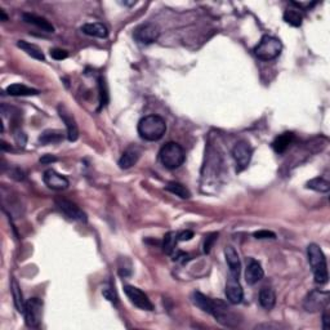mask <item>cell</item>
I'll return each mask as SVG.
<instances>
[{"instance_id": "obj_1", "label": "cell", "mask_w": 330, "mask_h": 330, "mask_svg": "<svg viewBox=\"0 0 330 330\" xmlns=\"http://www.w3.org/2000/svg\"><path fill=\"white\" fill-rule=\"evenodd\" d=\"M167 132V123L161 116L158 115H148L142 117L138 123L139 137L148 142H154L163 138Z\"/></svg>"}, {"instance_id": "obj_2", "label": "cell", "mask_w": 330, "mask_h": 330, "mask_svg": "<svg viewBox=\"0 0 330 330\" xmlns=\"http://www.w3.org/2000/svg\"><path fill=\"white\" fill-rule=\"evenodd\" d=\"M307 256H309V262L315 276V283L327 284L329 275H328L327 258H325L324 252L318 244H310L307 248Z\"/></svg>"}, {"instance_id": "obj_3", "label": "cell", "mask_w": 330, "mask_h": 330, "mask_svg": "<svg viewBox=\"0 0 330 330\" xmlns=\"http://www.w3.org/2000/svg\"><path fill=\"white\" fill-rule=\"evenodd\" d=\"M281 49H283V44L278 37L271 36V35H265L258 43V45L254 48V54L261 61L269 62L278 58L280 56Z\"/></svg>"}, {"instance_id": "obj_4", "label": "cell", "mask_w": 330, "mask_h": 330, "mask_svg": "<svg viewBox=\"0 0 330 330\" xmlns=\"http://www.w3.org/2000/svg\"><path fill=\"white\" fill-rule=\"evenodd\" d=\"M159 159L167 169H177L185 161V151L176 142H168L161 147Z\"/></svg>"}, {"instance_id": "obj_5", "label": "cell", "mask_w": 330, "mask_h": 330, "mask_svg": "<svg viewBox=\"0 0 330 330\" xmlns=\"http://www.w3.org/2000/svg\"><path fill=\"white\" fill-rule=\"evenodd\" d=\"M25 323L28 328H39L43 316V302L39 298H31L26 302L25 307Z\"/></svg>"}, {"instance_id": "obj_6", "label": "cell", "mask_w": 330, "mask_h": 330, "mask_svg": "<svg viewBox=\"0 0 330 330\" xmlns=\"http://www.w3.org/2000/svg\"><path fill=\"white\" fill-rule=\"evenodd\" d=\"M329 305V293L315 289L310 292L303 302V309L307 312H319Z\"/></svg>"}, {"instance_id": "obj_7", "label": "cell", "mask_w": 330, "mask_h": 330, "mask_svg": "<svg viewBox=\"0 0 330 330\" xmlns=\"http://www.w3.org/2000/svg\"><path fill=\"white\" fill-rule=\"evenodd\" d=\"M252 154L253 150L250 147L249 143L241 141L238 142L232 148V158H234L235 163H236V170L241 172V170L247 169L248 165L252 160Z\"/></svg>"}, {"instance_id": "obj_8", "label": "cell", "mask_w": 330, "mask_h": 330, "mask_svg": "<svg viewBox=\"0 0 330 330\" xmlns=\"http://www.w3.org/2000/svg\"><path fill=\"white\" fill-rule=\"evenodd\" d=\"M56 207L66 218L79 221V222H86V214L72 201L66 200V199H57Z\"/></svg>"}, {"instance_id": "obj_9", "label": "cell", "mask_w": 330, "mask_h": 330, "mask_svg": "<svg viewBox=\"0 0 330 330\" xmlns=\"http://www.w3.org/2000/svg\"><path fill=\"white\" fill-rule=\"evenodd\" d=\"M124 293L127 294L130 302L138 309L145 310V311H152L154 310V305L151 303V301L148 300V297L138 288L132 287V285H125Z\"/></svg>"}, {"instance_id": "obj_10", "label": "cell", "mask_w": 330, "mask_h": 330, "mask_svg": "<svg viewBox=\"0 0 330 330\" xmlns=\"http://www.w3.org/2000/svg\"><path fill=\"white\" fill-rule=\"evenodd\" d=\"M159 35H160V30L154 23H145V25L138 26L133 32L134 39L141 44L155 43L159 39Z\"/></svg>"}, {"instance_id": "obj_11", "label": "cell", "mask_w": 330, "mask_h": 330, "mask_svg": "<svg viewBox=\"0 0 330 330\" xmlns=\"http://www.w3.org/2000/svg\"><path fill=\"white\" fill-rule=\"evenodd\" d=\"M58 114L59 117H61L63 123H65L66 129H67L68 141H71V142L76 141L77 137H79V129H77V124L76 120H75L74 115L68 111V108L63 105L58 106Z\"/></svg>"}, {"instance_id": "obj_12", "label": "cell", "mask_w": 330, "mask_h": 330, "mask_svg": "<svg viewBox=\"0 0 330 330\" xmlns=\"http://www.w3.org/2000/svg\"><path fill=\"white\" fill-rule=\"evenodd\" d=\"M43 181L48 187L56 190V191L66 190L68 187V179L53 169H48L44 172Z\"/></svg>"}, {"instance_id": "obj_13", "label": "cell", "mask_w": 330, "mask_h": 330, "mask_svg": "<svg viewBox=\"0 0 330 330\" xmlns=\"http://www.w3.org/2000/svg\"><path fill=\"white\" fill-rule=\"evenodd\" d=\"M225 292L227 301L231 305H239V303H241L243 298H244V292H243V288H241L240 283H239V279L234 278L231 275H230L227 284H226Z\"/></svg>"}, {"instance_id": "obj_14", "label": "cell", "mask_w": 330, "mask_h": 330, "mask_svg": "<svg viewBox=\"0 0 330 330\" xmlns=\"http://www.w3.org/2000/svg\"><path fill=\"white\" fill-rule=\"evenodd\" d=\"M263 276H265V271H263L261 263L256 259H249L247 270H245V280H247L248 284H257L259 280H262Z\"/></svg>"}, {"instance_id": "obj_15", "label": "cell", "mask_w": 330, "mask_h": 330, "mask_svg": "<svg viewBox=\"0 0 330 330\" xmlns=\"http://www.w3.org/2000/svg\"><path fill=\"white\" fill-rule=\"evenodd\" d=\"M225 257L226 261H227V265H229L230 275L234 276V278L239 279L241 271V263L238 252L235 250L234 247L229 245V247L225 248Z\"/></svg>"}, {"instance_id": "obj_16", "label": "cell", "mask_w": 330, "mask_h": 330, "mask_svg": "<svg viewBox=\"0 0 330 330\" xmlns=\"http://www.w3.org/2000/svg\"><path fill=\"white\" fill-rule=\"evenodd\" d=\"M139 156H141V150L136 146H132V147L127 148L125 151L121 155L120 160H119V167L121 169H129L133 165H136L137 161H138Z\"/></svg>"}, {"instance_id": "obj_17", "label": "cell", "mask_w": 330, "mask_h": 330, "mask_svg": "<svg viewBox=\"0 0 330 330\" xmlns=\"http://www.w3.org/2000/svg\"><path fill=\"white\" fill-rule=\"evenodd\" d=\"M23 21L27 22V23H31V25L36 26L40 30L45 31V32H54V27L50 23L49 21H46L44 17H40V15L32 14V13H23Z\"/></svg>"}, {"instance_id": "obj_18", "label": "cell", "mask_w": 330, "mask_h": 330, "mask_svg": "<svg viewBox=\"0 0 330 330\" xmlns=\"http://www.w3.org/2000/svg\"><path fill=\"white\" fill-rule=\"evenodd\" d=\"M275 303H276V294H275L274 289L267 287L262 288L259 292V305L265 310L270 311L275 307Z\"/></svg>"}, {"instance_id": "obj_19", "label": "cell", "mask_w": 330, "mask_h": 330, "mask_svg": "<svg viewBox=\"0 0 330 330\" xmlns=\"http://www.w3.org/2000/svg\"><path fill=\"white\" fill-rule=\"evenodd\" d=\"M81 31H83L84 34L89 35V36H94V37H107L108 31L106 28L105 25H102L99 22H93V23H85V25L81 27Z\"/></svg>"}, {"instance_id": "obj_20", "label": "cell", "mask_w": 330, "mask_h": 330, "mask_svg": "<svg viewBox=\"0 0 330 330\" xmlns=\"http://www.w3.org/2000/svg\"><path fill=\"white\" fill-rule=\"evenodd\" d=\"M192 302H194L195 306H198L201 311L212 315V312H213V300L212 298L204 296L200 292H195L194 296H192Z\"/></svg>"}, {"instance_id": "obj_21", "label": "cell", "mask_w": 330, "mask_h": 330, "mask_svg": "<svg viewBox=\"0 0 330 330\" xmlns=\"http://www.w3.org/2000/svg\"><path fill=\"white\" fill-rule=\"evenodd\" d=\"M9 96L14 97H23V96H36L39 94V90L34 89V88H30V86H26L23 84H12L6 88L5 90Z\"/></svg>"}, {"instance_id": "obj_22", "label": "cell", "mask_w": 330, "mask_h": 330, "mask_svg": "<svg viewBox=\"0 0 330 330\" xmlns=\"http://www.w3.org/2000/svg\"><path fill=\"white\" fill-rule=\"evenodd\" d=\"M10 292H12V297H13V302H14L15 309L19 314H23L25 312V307H26V302L23 300V296H22L21 288H19L18 283L15 279L12 280V284H10Z\"/></svg>"}, {"instance_id": "obj_23", "label": "cell", "mask_w": 330, "mask_h": 330, "mask_svg": "<svg viewBox=\"0 0 330 330\" xmlns=\"http://www.w3.org/2000/svg\"><path fill=\"white\" fill-rule=\"evenodd\" d=\"M17 46L21 48V49L23 50L26 54H28V56L32 57V58L37 59V61H44V59H45L44 53L41 52L40 48L35 45V44H31V43H28V41H25V40H19V41H17Z\"/></svg>"}, {"instance_id": "obj_24", "label": "cell", "mask_w": 330, "mask_h": 330, "mask_svg": "<svg viewBox=\"0 0 330 330\" xmlns=\"http://www.w3.org/2000/svg\"><path fill=\"white\" fill-rule=\"evenodd\" d=\"M293 133H283L281 136L276 137V139L272 142V147L278 154H283V152L287 151V148L289 147L290 143L293 142Z\"/></svg>"}, {"instance_id": "obj_25", "label": "cell", "mask_w": 330, "mask_h": 330, "mask_svg": "<svg viewBox=\"0 0 330 330\" xmlns=\"http://www.w3.org/2000/svg\"><path fill=\"white\" fill-rule=\"evenodd\" d=\"M284 21L294 27H300L303 22V15L300 8H288L284 12Z\"/></svg>"}, {"instance_id": "obj_26", "label": "cell", "mask_w": 330, "mask_h": 330, "mask_svg": "<svg viewBox=\"0 0 330 330\" xmlns=\"http://www.w3.org/2000/svg\"><path fill=\"white\" fill-rule=\"evenodd\" d=\"M63 139V133L61 130H45L39 137V142L41 145H49V143H58Z\"/></svg>"}, {"instance_id": "obj_27", "label": "cell", "mask_w": 330, "mask_h": 330, "mask_svg": "<svg viewBox=\"0 0 330 330\" xmlns=\"http://www.w3.org/2000/svg\"><path fill=\"white\" fill-rule=\"evenodd\" d=\"M168 191L172 192V194L177 195L181 199H190L191 198V192L188 191V188L185 185L179 182H169L165 186Z\"/></svg>"}, {"instance_id": "obj_28", "label": "cell", "mask_w": 330, "mask_h": 330, "mask_svg": "<svg viewBox=\"0 0 330 330\" xmlns=\"http://www.w3.org/2000/svg\"><path fill=\"white\" fill-rule=\"evenodd\" d=\"M306 187L310 188V190H314V191L325 192V194H327L330 190V183L328 182L327 179L318 177V178H314L311 179V181H309Z\"/></svg>"}, {"instance_id": "obj_29", "label": "cell", "mask_w": 330, "mask_h": 330, "mask_svg": "<svg viewBox=\"0 0 330 330\" xmlns=\"http://www.w3.org/2000/svg\"><path fill=\"white\" fill-rule=\"evenodd\" d=\"M178 239H177L176 232H168L165 236H164V244H163V250L164 253L170 256L173 254L174 249H176V244Z\"/></svg>"}, {"instance_id": "obj_30", "label": "cell", "mask_w": 330, "mask_h": 330, "mask_svg": "<svg viewBox=\"0 0 330 330\" xmlns=\"http://www.w3.org/2000/svg\"><path fill=\"white\" fill-rule=\"evenodd\" d=\"M98 88H99V102H101V107L106 106L108 103V89L107 84H106L103 77L98 79Z\"/></svg>"}, {"instance_id": "obj_31", "label": "cell", "mask_w": 330, "mask_h": 330, "mask_svg": "<svg viewBox=\"0 0 330 330\" xmlns=\"http://www.w3.org/2000/svg\"><path fill=\"white\" fill-rule=\"evenodd\" d=\"M217 239H218V234H217V232H213V234L205 236V241H204V253H209Z\"/></svg>"}, {"instance_id": "obj_32", "label": "cell", "mask_w": 330, "mask_h": 330, "mask_svg": "<svg viewBox=\"0 0 330 330\" xmlns=\"http://www.w3.org/2000/svg\"><path fill=\"white\" fill-rule=\"evenodd\" d=\"M68 53L63 49H59V48H54V49L50 50V57L56 61H62V59L67 58Z\"/></svg>"}, {"instance_id": "obj_33", "label": "cell", "mask_w": 330, "mask_h": 330, "mask_svg": "<svg viewBox=\"0 0 330 330\" xmlns=\"http://www.w3.org/2000/svg\"><path fill=\"white\" fill-rule=\"evenodd\" d=\"M254 238L259 239V240H262V239H275V238H276V235H275L272 231H267V230H261V231L254 232Z\"/></svg>"}, {"instance_id": "obj_34", "label": "cell", "mask_w": 330, "mask_h": 330, "mask_svg": "<svg viewBox=\"0 0 330 330\" xmlns=\"http://www.w3.org/2000/svg\"><path fill=\"white\" fill-rule=\"evenodd\" d=\"M330 328V316H329V305L324 309V314H323V329L328 330Z\"/></svg>"}, {"instance_id": "obj_35", "label": "cell", "mask_w": 330, "mask_h": 330, "mask_svg": "<svg viewBox=\"0 0 330 330\" xmlns=\"http://www.w3.org/2000/svg\"><path fill=\"white\" fill-rule=\"evenodd\" d=\"M192 238H194V232L190 231V230H186V231L179 232V234L177 235V239H178V241H188V240H191Z\"/></svg>"}, {"instance_id": "obj_36", "label": "cell", "mask_w": 330, "mask_h": 330, "mask_svg": "<svg viewBox=\"0 0 330 330\" xmlns=\"http://www.w3.org/2000/svg\"><path fill=\"white\" fill-rule=\"evenodd\" d=\"M14 138H15V142L18 143L19 146H22V147L26 145V134L23 132H21V130H18V132L15 133Z\"/></svg>"}, {"instance_id": "obj_37", "label": "cell", "mask_w": 330, "mask_h": 330, "mask_svg": "<svg viewBox=\"0 0 330 330\" xmlns=\"http://www.w3.org/2000/svg\"><path fill=\"white\" fill-rule=\"evenodd\" d=\"M103 296L106 297V300H108L110 302L112 303H116V296H115V292L112 293V290L110 289V288H106V289H103Z\"/></svg>"}, {"instance_id": "obj_38", "label": "cell", "mask_w": 330, "mask_h": 330, "mask_svg": "<svg viewBox=\"0 0 330 330\" xmlns=\"http://www.w3.org/2000/svg\"><path fill=\"white\" fill-rule=\"evenodd\" d=\"M54 161H57V158H54L52 155H44L43 158H40L41 164H49V163H54Z\"/></svg>"}, {"instance_id": "obj_39", "label": "cell", "mask_w": 330, "mask_h": 330, "mask_svg": "<svg viewBox=\"0 0 330 330\" xmlns=\"http://www.w3.org/2000/svg\"><path fill=\"white\" fill-rule=\"evenodd\" d=\"M174 261H182V262L185 263L186 261H188V254L183 253V252H178L176 256V258H174Z\"/></svg>"}, {"instance_id": "obj_40", "label": "cell", "mask_w": 330, "mask_h": 330, "mask_svg": "<svg viewBox=\"0 0 330 330\" xmlns=\"http://www.w3.org/2000/svg\"><path fill=\"white\" fill-rule=\"evenodd\" d=\"M0 13H1V18H3V21H6V15H5V13H4V10L1 9L0 10Z\"/></svg>"}]
</instances>
